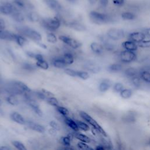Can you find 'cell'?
I'll return each mask as SVG.
<instances>
[{
  "label": "cell",
  "mask_w": 150,
  "mask_h": 150,
  "mask_svg": "<svg viewBox=\"0 0 150 150\" xmlns=\"http://www.w3.org/2000/svg\"><path fill=\"white\" fill-rule=\"evenodd\" d=\"M122 46L125 50H128V51H132V52L137 51L138 47L137 43L129 40L123 42L122 43Z\"/></svg>",
  "instance_id": "23"
},
{
  "label": "cell",
  "mask_w": 150,
  "mask_h": 150,
  "mask_svg": "<svg viewBox=\"0 0 150 150\" xmlns=\"http://www.w3.org/2000/svg\"><path fill=\"white\" fill-rule=\"evenodd\" d=\"M122 70V66L120 63H113L108 67V70L112 73L120 72Z\"/></svg>",
  "instance_id": "32"
},
{
  "label": "cell",
  "mask_w": 150,
  "mask_h": 150,
  "mask_svg": "<svg viewBox=\"0 0 150 150\" xmlns=\"http://www.w3.org/2000/svg\"><path fill=\"white\" fill-rule=\"evenodd\" d=\"M59 39L71 49H77L82 46V43L79 40L69 36L61 35L59 36Z\"/></svg>",
  "instance_id": "5"
},
{
  "label": "cell",
  "mask_w": 150,
  "mask_h": 150,
  "mask_svg": "<svg viewBox=\"0 0 150 150\" xmlns=\"http://www.w3.org/2000/svg\"><path fill=\"white\" fill-rule=\"evenodd\" d=\"M66 1L68 2L71 3V4H74V3H76L77 1V0H66Z\"/></svg>",
  "instance_id": "59"
},
{
  "label": "cell",
  "mask_w": 150,
  "mask_h": 150,
  "mask_svg": "<svg viewBox=\"0 0 150 150\" xmlns=\"http://www.w3.org/2000/svg\"><path fill=\"white\" fill-rule=\"evenodd\" d=\"M30 94H24L25 96V98H26L27 103L29 105V106L32 108V110L33 111V112L37 114L38 116L41 117L43 115V112L42 110L40 108V106L39 104L33 98H32L30 96Z\"/></svg>",
  "instance_id": "9"
},
{
  "label": "cell",
  "mask_w": 150,
  "mask_h": 150,
  "mask_svg": "<svg viewBox=\"0 0 150 150\" xmlns=\"http://www.w3.org/2000/svg\"><path fill=\"white\" fill-rule=\"evenodd\" d=\"M56 110L57 112L59 114H60L63 117L69 116V111L66 107L59 105H58L57 107H56Z\"/></svg>",
  "instance_id": "36"
},
{
  "label": "cell",
  "mask_w": 150,
  "mask_h": 150,
  "mask_svg": "<svg viewBox=\"0 0 150 150\" xmlns=\"http://www.w3.org/2000/svg\"><path fill=\"white\" fill-rule=\"evenodd\" d=\"M71 137L72 136L70 135H66L62 137L60 139V143L66 148H69L71 146Z\"/></svg>",
  "instance_id": "33"
},
{
  "label": "cell",
  "mask_w": 150,
  "mask_h": 150,
  "mask_svg": "<svg viewBox=\"0 0 150 150\" xmlns=\"http://www.w3.org/2000/svg\"><path fill=\"white\" fill-rule=\"evenodd\" d=\"M86 69L93 73H97L100 71V67L98 66H87Z\"/></svg>",
  "instance_id": "46"
},
{
  "label": "cell",
  "mask_w": 150,
  "mask_h": 150,
  "mask_svg": "<svg viewBox=\"0 0 150 150\" xmlns=\"http://www.w3.org/2000/svg\"><path fill=\"white\" fill-rule=\"evenodd\" d=\"M71 136L74 138H76V139L79 140L80 142H84L86 144H88L91 142V139L89 137H88L87 135L83 133L80 132L79 131L73 132Z\"/></svg>",
  "instance_id": "17"
},
{
  "label": "cell",
  "mask_w": 150,
  "mask_h": 150,
  "mask_svg": "<svg viewBox=\"0 0 150 150\" xmlns=\"http://www.w3.org/2000/svg\"><path fill=\"white\" fill-rule=\"evenodd\" d=\"M18 9L12 3L8 0H1L0 5V13L5 15H11ZM19 10V9H18Z\"/></svg>",
  "instance_id": "7"
},
{
  "label": "cell",
  "mask_w": 150,
  "mask_h": 150,
  "mask_svg": "<svg viewBox=\"0 0 150 150\" xmlns=\"http://www.w3.org/2000/svg\"><path fill=\"white\" fill-rule=\"evenodd\" d=\"M79 114L83 121L87 123L90 127H91L92 129L94 130L97 134H99L103 137H107V134L104 129L90 114L84 111H80Z\"/></svg>",
  "instance_id": "1"
},
{
  "label": "cell",
  "mask_w": 150,
  "mask_h": 150,
  "mask_svg": "<svg viewBox=\"0 0 150 150\" xmlns=\"http://www.w3.org/2000/svg\"><path fill=\"white\" fill-rule=\"evenodd\" d=\"M64 72L66 74L72 77H77V70L70 69V68H65L64 69Z\"/></svg>",
  "instance_id": "43"
},
{
  "label": "cell",
  "mask_w": 150,
  "mask_h": 150,
  "mask_svg": "<svg viewBox=\"0 0 150 150\" xmlns=\"http://www.w3.org/2000/svg\"><path fill=\"white\" fill-rule=\"evenodd\" d=\"M27 18L30 22L32 23L40 22L41 20L40 16L39 13L34 11H30L27 13Z\"/></svg>",
  "instance_id": "25"
},
{
  "label": "cell",
  "mask_w": 150,
  "mask_h": 150,
  "mask_svg": "<svg viewBox=\"0 0 150 150\" xmlns=\"http://www.w3.org/2000/svg\"><path fill=\"white\" fill-rule=\"evenodd\" d=\"M12 146L17 150H28L25 145L21 141L18 140H13L11 142Z\"/></svg>",
  "instance_id": "38"
},
{
  "label": "cell",
  "mask_w": 150,
  "mask_h": 150,
  "mask_svg": "<svg viewBox=\"0 0 150 150\" xmlns=\"http://www.w3.org/2000/svg\"><path fill=\"white\" fill-rule=\"evenodd\" d=\"M138 46L141 48H150V39L144 40L139 43L137 44Z\"/></svg>",
  "instance_id": "45"
},
{
  "label": "cell",
  "mask_w": 150,
  "mask_h": 150,
  "mask_svg": "<svg viewBox=\"0 0 150 150\" xmlns=\"http://www.w3.org/2000/svg\"><path fill=\"white\" fill-rule=\"evenodd\" d=\"M11 16L15 21L18 23H22L25 20V15L23 14L21 11L18 9L15 11V12L11 15Z\"/></svg>",
  "instance_id": "26"
},
{
  "label": "cell",
  "mask_w": 150,
  "mask_h": 150,
  "mask_svg": "<svg viewBox=\"0 0 150 150\" xmlns=\"http://www.w3.org/2000/svg\"><path fill=\"white\" fill-rule=\"evenodd\" d=\"M146 35L142 32H133L130 33L128 36L129 40L132 41L134 43L138 44L145 39Z\"/></svg>",
  "instance_id": "11"
},
{
  "label": "cell",
  "mask_w": 150,
  "mask_h": 150,
  "mask_svg": "<svg viewBox=\"0 0 150 150\" xmlns=\"http://www.w3.org/2000/svg\"><path fill=\"white\" fill-rule=\"evenodd\" d=\"M119 57L122 63H129L136 60L137 56L135 52L124 50L120 53Z\"/></svg>",
  "instance_id": "8"
},
{
  "label": "cell",
  "mask_w": 150,
  "mask_h": 150,
  "mask_svg": "<svg viewBox=\"0 0 150 150\" xmlns=\"http://www.w3.org/2000/svg\"><path fill=\"white\" fill-rule=\"evenodd\" d=\"M121 16L123 20L125 21L134 20L137 17L136 15L134 13L129 11H125L122 12L121 15Z\"/></svg>",
  "instance_id": "29"
},
{
  "label": "cell",
  "mask_w": 150,
  "mask_h": 150,
  "mask_svg": "<svg viewBox=\"0 0 150 150\" xmlns=\"http://www.w3.org/2000/svg\"><path fill=\"white\" fill-rule=\"evenodd\" d=\"M131 80L132 81V83L133 85L135 87H138L140 86V85H141V79H140L139 76L134 77L131 79Z\"/></svg>",
  "instance_id": "48"
},
{
  "label": "cell",
  "mask_w": 150,
  "mask_h": 150,
  "mask_svg": "<svg viewBox=\"0 0 150 150\" xmlns=\"http://www.w3.org/2000/svg\"><path fill=\"white\" fill-rule=\"evenodd\" d=\"M61 56L67 66L72 64L74 62V54L70 51L67 50L64 52Z\"/></svg>",
  "instance_id": "22"
},
{
  "label": "cell",
  "mask_w": 150,
  "mask_h": 150,
  "mask_svg": "<svg viewBox=\"0 0 150 150\" xmlns=\"http://www.w3.org/2000/svg\"><path fill=\"white\" fill-rule=\"evenodd\" d=\"M0 150H11V149L8 146L2 145L0 146Z\"/></svg>",
  "instance_id": "56"
},
{
  "label": "cell",
  "mask_w": 150,
  "mask_h": 150,
  "mask_svg": "<svg viewBox=\"0 0 150 150\" xmlns=\"http://www.w3.org/2000/svg\"><path fill=\"white\" fill-rule=\"evenodd\" d=\"M35 65L37 67L45 70H47L49 68V64L45 59L36 61Z\"/></svg>",
  "instance_id": "30"
},
{
  "label": "cell",
  "mask_w": 150,
  "mask_h": 150,
  "mask_svg": "<svg viewBox=\"0 0 150 150\" xmlns=\"http://www.w3.org/2000/svg\"><path fill=\"white\" fill-rule=\"evenodd\" d=\"M126 0H112L113 4L118 6H121L123 5Z\"/></svg>",
  "instance_id": "51"
},
{
  "label": "cell",
  "mask_w": 150,
  "mask_h": 150,
  "mask_svg": "<svg viewBox=\"0 0 150 150\" xmlns=\"http://www.w3.org/2000/svg\"><path fill=\"white\" fill-rule=\"evenodd\" d=\"M5 27H6V24H5V21L3 19L0 18V30L5 29Z\"/></svg>",
  "instance_id": "52"
},
{
  "label": "cell",
  "mask_w": 150,
  "mask_h": 150,
  "mask_svg": "<svg viewBox=\"0 0 150 150\" xmlns=\"http://www.w3.org/2000/svg\"><path fill=\"white\" fill-rule=\"evenodd\" d=\"M46 101L48 104H49L50 105H51L53 107L56 108V107L59 105V102L58 100L54 96L47 98Z\"/></svg>",
  "instance_id": "41"
},
{
  "label": "cell",
  "mask_w": 150,
  "mask_h": 150,
  "mask_svg": "<svg viewBox=\"0 0 150 150\" xmlns=\"http://www.w3.org/2000/svg\"><path fill=\"white\" fill-rule=\"evenodd\" d=\"M26 124H27L28 127L32 130L37 132L38 133H44L45 131V128L44 126H43L42 125L36 123V122H32V121H29L26 123Z\"/></svg>",
  "instance_id": "18"
},
{
  "label": "cell",
  "mask_w": 150,
  "mask_h": 150,
  "mask_svg": "<svg viewBox=\"0 0 150 150\" xmlns=\"http://www.w3.org/2000/svg\"><path fill=\"white\" fill-rule=\"evenodd\" d=\"M45 2L50 9L55 12H59L62 9L60 3L57 0H45Z\"/></svg>",
  "instance_id": "14"
},
{
  "label": "cell",
  "mask_w": 150,
  "mask_h": 150,
  "mask_svg": "<svg viewBox=\"0 0 150 150\" xmlns=\"http://www.w3.org/2000/svg\"><path fill=\"white\" fill-rule=\"evenodd\" d=\"M19 32L20 34L23 35L26 38L34 41L35 43L40 42L42 40V36L41 34L33 28L25 26L21 28Z\"/></svg>",
  "instance_id": "4"
},
{
  "label": "cell",
  "mask_w": 150,
  "mask_h": 150,
  "mask_svg": "<svg viewBox=\"0 0 150 150\" xmlns=\"http://www.w3.org/2000/svg\"><path fill=\"white\" fill-rule=\"evenodd\" d=\"M46 40L49 43L54 44L57 42L58 38L56 36V35L54 33V32H49L46 34Z\"/></svg>",
  "instance_id": "37"
},
{
  "label": "cell",
  "mask_w": 150,
  "mask_h": 150,
  "mask_svg": "<svg viewBox=\"0 0 150 150\" xmlns=\"http://www.w3.org/2000/svg\"><path fill=\"white\" fill-rule=\"evenodd\" d=\"M49 133L52 135H55L56 134H57V131L50 128L49 129Z\"/></svg>",
  "instance_id": "54"
},
{
  "label": "cell",
  "mask_w": 150,
  "mask_h": 150,
  "mask_svg": "<svg viewBox=\"0 0 150 150\" xmlns=\"http://www.w3.org/2000/svg\"><path fill=\"white\" fill-rule=\"evenodd\" d=\"M77 147L78 150H95L94 148L90 146L87 144L80 141L77 143Z\"/></svg>",
  "instance_id": "40"
},
{
  "label": "cell",
  "mask_w": 150,
  "mask_h": 150,
  "mask_svg": "<svg viewBox=\"0 0 150 150\" xmlns=\"http://www.w3.org/2000/svg\"><path fill=\"white\" fill-rule=\"evenodd\" d=\"M37 67L36 66V65H33L30 63H28V62H25L22 64V69L28 71H33L34 70H35L36 68Z\"/></svg>",
  "instance_id": "42"
},
{
  "label": "cell",
  "mask_w": 150,
  "mask_h": 150,
  "mask_svg": "<svg viewBox=\"0 0 150 150\" xmlns=\"http://www.w3.org/2000/svg\"><path fill=\"white\" fill-rule=\"evenodd\" d=\"M11 119L13 122H16L19 125H25L26 124V122L24 118V117L21 115L20 113L16 111L12 112L10 115Z\"/></svg>",
  "instance_id": "16"
},
{
  "label": "cell",
  "mask_w": 150,
  "mask_h": 150,
  "mask_svg": "<svg viewBox=\"0 0 150 150\" xmlns=\"http://www.w3.org/2000/svg\"><path fill=\"white\" fill-rule=\"evenodd\" d=\"M6 100L7 103L11 105H17L19 103V101L18 100V98H17V97L16 96H15L13 94L8 96L6 98Z\"/></svg>",
  "instance_id": "34"
},
{
  "label": "cell",
  "mask_w": 150,
  "mask_h": 150,
  "mask_svg": "<svg viewBox=\"0 0 150 150\" xmlns=\"http://www.w3.org/2000/svg\"><path fill=\"white\" fill-rule=\"evenodd\" d=\"M36 44H37L39 46H40V47H42V48H43V49H47V46H46L45 43H42L41 41H40V42H36Z\"/></svg>",
  "instance_id": "53"
},
{
  "label": "cell",
  "mask_w": 150,
  "mask_h": 150,
  "mask_svg": "<svg viewBox=\"0 0 150 150\" xmlns=\"http://www.w3.org/2000/svg\"><path fill=\"white\" fill-rule=\"evenodd\" d=\"M14 42L20 47L26 46L29 43V40L25 36L21 34L16 33Z\"/></svg>",
  "instance_id": "21"
},
{
  "label": "cell",
  "mask_w": 150,
  "mask_h": 150,
  "mask_svg": "<svg viewBox=\"0 0 150 150\" xmlns=\"http://www.w3.org/2000/svg\"><path fill=\"white\" fill-rule=\"evenodd\" d=\"M132 91L129 88H124L120 93V96L123 99H129L132 97Z\"/></svg>",
  "instance_id": "35"
},
{
  "label": "cell",
  "mask_w": 150,
  "mask_h": 150,
  "mask_svg": "<svg viewBox=\"0 0 150 150\" xmlns=\"http://www.w3.org/2000/svg\"><path fill=\"white\" fill-rule=\"evenodd\" d=\"M13 87L17 92L20 94H30L32 92L31 89L23 82L21 81H15L13 83Z\"/></svg>",
  "instance_id": "10"
},
{
  "label": "cell",
  "mask_w": 150,
  "mask_h": 150,
  "mask_svg": "<svg viewBox=\"0 0 150 150\" xmlns=\"http://www.w3.org/2000/svg\"><path fill=\"white\" fill-rule=\"evenodd\" d=\"M49 125L50 127V128L57 131H59L60 129V126L59 125V124L54 120H52L49 122Z\"/></svg>",
  "instance_id": "47"
},
{
  "label": "cell",
  "mask_w": 150,
  "mask_h": 150,
  "mask_svg": "<svg viewBox=\"0 0 150 150\" xmlns=\"http://www.w3.org/2000/svg\"><path fill=\"white\" fill-rule=\"evenodd\" d=\"M111 86V81L109 79H103L98 85V90L101 93L107 91Z\"/></svg>",
  "instance_id": "24"
},
{
  "label": "cell",
  "mask_w": 150,
  "mask_h": 150,
  "mask_svg": "<svg viewBox=\"0 0 150 150\" xmlns=\"http://www.w3.org/2000/svg\"><path fill=\"white\" fill-rule=\"evenodd\" d=\"M77 77H79L83 80H86L90 78V74L86 71L77 70Z\"/></svg>",
  "instance_id": "39"
},
{
  "label": "cell",
  "mask_w": 150,
  "mask_h": 150,
  "mask_svg": "<svg viewBox=\"0 0 150 150\" xmlns=\"http://www.w3.org/2000/svg\"><path fill=\"white\" fill-rule=\"evenodd\" d=\"M124 88L123 84L119 82L115 83L113 86V91L117 93H120Z\"/></svg>",
  "instance_id": "44"
},
{
  "label": "cell",
  "mask_w": 150,
  "mask_h": 150,
  "mask_svg": "<svg viewBox=\"0 0 150 150\" xmlns=\"http://www.w3.org/2000/svg\"><path fill=\"white\" fill-rule=\"evenodd\" d=\"M52 64L53 66L57 69H65L67 66L62 56L56 57L53 59L52 61Z\"/></svg>",
  "instance_id": "20"
},
{
  "label": "cell",
  "mask_w": 150,
  "mask_h": 150,
  "mask_svg": "<svg viewBox=\"0 0 150 150\" xmlns=\"http://www.w3.org/2000/svg\"><path fill=\"white\" fill-rule=\"evenodd\" d=\"M63 121H64V124L69 128H70L73 132H78V131H80L79 128H78V127H77V125L76 124V120L72 119L71 118H70V117L67 116V117H63Z\"/></svg>",
  "instance_id": "15"
},
{
  "label": "cell",
  "mask_w": 150,
  "mask_h": 150,
  "mask_svg": "<svg viewBox=\"0 0 150 150\" xmlns=\"http://www.w3.org/2000/svg\"><path fill=\"white\" fill-rule=\"evenodd\" d=\"M94 149H95V150H105V148H104V146L102 145H97V146L96 147V148H95Z\"/></svg>",
  "instance_id": "55"
},
{
  "label": "cell",
  "mask_w": 150,
  "mask_h": 150,
  "mask_svg": "<svg viewBox=\"0 0 150 150\" xmlns=\"http://www.w3.org/2000/svg\"><path fill=\"white\" fill-rule=\"evenodd\" d=\"M62 19L59 15L55 16L53 18H42L40 21L41 26L50 32L56 31L62 25Z\"/></svg>",
  "instance_id": "2"
},
{
  "label": "cell",
  "mask_w": 150,
  "mask_h": 150,
  "mask_svg": "<svg viewBox=\"0 0 150 150\" xmlns=\"http://www.w3.org/2000/svg\"><path fill=\"white\" fill-rule=\"evenodd\" d=\"M144 33H145L146 36H148L149 38H150V28H148L146 29Z\"/></svg>",
  "instance_id": "57"
},
{
  "label": "cell",
  "mask_w": 150,
  "mask_h": 150,
  "mask_svg": "<svg viewBox=\"0 0 150 150\" xmlns=\"http://www.w3.org/2000/svg\"><path fill=\"white\" fill-rule=\"evenodd\" d=\"M124 73L127 77L132 79L134 77L139 76V72H138V70L134 67H129L125 70Z\"/></svg>",
  "instance_id": "28"
},
{
  "label": "cell",
  "mask_w": 150,
  "mask_h": 150,
  "mask_svg": "<svg viewBox=\"0 0 150 150\" xmlns=\"http://www.w3.org/2000/svg\"><path fill=\"white\" fill-rule=\"evenodd\" d=\"M88 16L90 21L98 25H104L110 21V18L107 14L96 11H90Z\"/></svg>",
  "instance_id": "3"
},
{
  "label": "cell",
  "mask_w": 150,
  "mask_h": 150,
  "mask_svg": "<svg viewBox=\"0 0 150 150\" xmlns=\"http://www.w3.org/2000/svg\"><path fill=\"white\" fill-rule=\"evenodd\" d=\"M41 92L44 94V96L46 97V99L48 98H50V97H54V95L53 93H52L51 91L46 90V89H45V88H42L40 90Z\"/></svg>",
  "instance_id": "49"
},
{
  "label": "cell",
  "mask_w": 150,
  "mask_h": 150,
  "mask_svg": "<svg viewBox=\"0 0 150 150\" xmlns=\"http://www.w3.org/2000/svg\"><path fill=\"white\" fill-rule=\"evenodd\" d=\"M15 33L11 32L8 30H0V40L14 42Z\"/></svg>",
  "instance_id": "13"
},
{
  "label": "cell",
  "mask_w": 150,
  "mask_h": 150,
  "mask_svg": "<svg viewBox=\"0 0 150 150\" xmlns=\"http://www.w3.org/2000/svg\"><path fill=\"white\" fill-rule=\"evenodd\" d=\"M106 36L109 39L116 41L123 39L125 36V33L124 30L121 29L111 28L107 30Z\"/></svg>",
  "instance_id": "6"
},
{
  "label": "cell",
  "mask_w": 150,
  "mask_h": 150,
  "mask_svg": "<svg viewBox=\"0 0 150 150\" xmlns=\"http://www.w3.org/2000/svg\"><path fill=\"white\" fill-rule=\"evenodd\" d=\"M76 124L77 125L79 131L87 132L91 129L90 126L87 123H86L85 121L79 120H76Z\"/></svg>",
  "instance_id": "27"
},
{
  "label": "cell",
  "mask_w": 150,
  "mask_h": 150,
  "mask_svg": "<svg viewBox=\"0 0 150 150\" xmlns=\"http://www.w3.org/2000/svg\"><path fill=\"white\" fill-rule=\"evenodd\" d=\"M90 47L92 52L96 54H101L104 50L103 45L97 42H91Z\"/></svg>",
  "instance_id": "19"
},
{
  "label": "cell",
  "mask_w": 150,
  "mask_h": 150,
  "mask_svg": "<svg viewBox=\"0 0 150 150\" xmlns=\"http://www.w3.org/2000/svg\"><path fill=\"white\" fill-rule=\"evenodd\" d=\"M139 76L141 80L150 84V71L148 70H142L139 72Z\"/></svg>",
  "instance_id": "31"
},
{
  "label": "cell",
  "mask_w": 150,
  "mask_h": 150,
  "mask_svg": "<svg viewBox=\"0 0 150 150\" xmlns=\"http://www.w3.org/2000/svg\"><path fill=\"white\" fill-rule=\"evenodd\" d=\"M64 150H68V149H67V148H66V149H64Z\"/></svg>",
  "instance_id": "61"
},
{
  "label": "cell",
  "mask_w": 150,
  "mask_h": 150,
  "mask_svg": "<svg viewBox=\"0 0 150 150\" xmlns=\"http://www.w3.org/2000/svg\"><path fill=\"white\" fill-rule=\"evenodd\" d=\"M108 5V0H98V6L101 8H105Z\"/></svg>",
  "instance_id": "50"
},
{
  "label": "cell",
  "mask_w": 150,
  "mask_h": 150,
  "mask_svg": "<svg viewBox=\"0 0 150 150\" xmlns=\"http://www.w3.org/2000/svg\"><path fill=\"white\" fill-rule=\"evenodd\" d=\"M87 1H88V3H89L90 5H93L96 4L97 2V1H98V0H87Z\"/></svg>",
  "instance_id": "58"
},
{
  "label": "cell",
  "mask_w": 150,
  "mask_h": 150,
  "mask_svg": "<svg viewBox=\"0 0 150 150\" xmlns=\"http://www.w3.org/2000/svg\"><path fill=\"white\" fill-rule=\"evenodd\" d=\"M67 148L68 150H75L74 149H73V148H71V146H70V147H69V148Z\"/></svg>",
  "instance_id": "60"
},
{
  "label": "cell",
  "mask_w": 150,
  "mask_h": 150,
  "mask_svg": "<svg viewBox=\"0 0 150 150\" xmlns=\"http://www.w3.org/2000/svg\"><path fill=\"white\" fill-rule=\"evenodd\" d=\"M66 25L70 28L77 32H83L86 30V26L77 21H72L66 22Z\"/></svg>",
  "instance_id": "12"
}]
</instances>
